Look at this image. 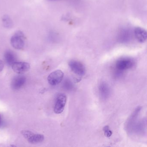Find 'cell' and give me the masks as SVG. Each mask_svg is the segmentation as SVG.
<instances>
[{
  "label": "cell",
  "instance_id": "obj_7",
  "mask_svg": "<svg viewBox=\"0 0 147 147\" xmlns=\"http://www.w3.org/2000/svg\"><path fill=\"white\" fill-rule=\"evenodd\" d=\"M13 71L18 74H22L27 72L30 69V65L26 62H16L12 65Z\"/></svg>",
  "mask_w": 147,
  "mask_h": 147
},
{
  "label": "cell",
  "instance_id": "obj_1",
  "mask_svg": "<svg viewBox=\"0 0 147 147\" xmlns=\"http://www.w3.org/2000/svg\"><path fill=\"white\" fill-rule=\"evenodd\" d=\"M142 107L138 106L134 111L131 115L129 117L125 124V129L129 134L133 133L134 127L137 122V118L141 111Z\"/></svg>",
  "mask_w": 147,
  "mask_h": 147
},
{
  "label": "cell",
  "instance_id": "obj_22",
  "mask_svg": "<svg viewBox=\"0 0 147 147\" xmlns=\"http://www.w3.org/2000/svg\"></svg>",
  "mask_w": 147,
  "mask_h": 147
},
{
  "label": "cell",
  "instance_id": "obj_20",
  "mask_svg": "<svg viewBox=\"0 0 147 147\" xmlns=\"http://www.w3.org/2000/svg\"><path fill=\"white\" fill-rule=\"evenodd\" d=\"M9 147H16V146H15V145H13V144H12V145H10V146H9Z\"/></svg>",
  "mask_w": 147,
  "mask_h": 147
},
{
  "label": "cell",
  "instance_id": "obj_11",
  "mask_svg": "<svg viewBox=\"0 0 147 147\" xmlns=\"http://www.w3.org/2000/svg\"><path fill=\"white\" fill-rule=\"evenodd\" d=\"M98 90L100 96L102 99L105 100L109 97L110 93V88L106 82H102L100 83Z\"/></svg>",
  "mask_w": 147,
  "mask_h": 147
},
{
  "label": "cell",
  "instance_id": "obj_15",
  "mask_svg": "<svg viewBox=\"0 0 147 147\" xmlns=\"http://www.w3.org/2000/svg\"><path fill=\"white\" fill-rule=\"evenodd\" d=\"M2 21L3 26L6 28H10L13 26V21L10 17L7 15H5L3 16Z\"/></svg>",
  "mask_w": 147,
  "mask_h": 147
},
{
  "label": "cell",
  "instance_id": "obj_5",
  "mask_svg": "<svg viewBox=\"0 0 147 147\" xmlns=\"http://www.w3.org/2000/svg\"><path fill=\"white\" fill-rule=\"evenodd\" d=\"M68 64L72 71L75 74L79 76H83L85 74V67L79 61L75 60H70Z\"/></svg>",
  "mask_w": 147,
  "mask_h": 147
},
{
  "label": "cell",
  "instance_id": "obj_2",
  "mask_svg": "<svg viewBox=\"0 0 147 147\" xmlns=\"http://www.w3.org/2000/svg\"><path fill=\"white\" fill-rule=\"evenodd\" d=\"M10 44L15 49H23L25 46V36L23 33L20 31L16 32L10 39Z\"/></svg>",
  "mask_w": 147,
  "mask_h": 147
},
{
  "label": "cell",
  "instance_id": "obj_17",
  "mask_svg": "<svg viewBox=\"0 0 147 147\" xmlns=\"http://www.w3.org/2000/svg\"><path fill=\"white\" fill-rule=\"evenodd\" d=\"M103 131L104 132V135L107 137H110L112 136V132L108 126H104L103 128Z\"/></svg>",
  "mask_w": 147,
  "mask_h": 147
},
{
  "label": "cell",
  "instance_id": "obj_8",
  "mask_svg": "<svg viewBox=\"0 0 147 147\" xmlns=\"http://www.w3.org/2000/svg\"><path fill=\"white\" fill-rule=\"evenodd\" d=\"M26 78L23 75H17L13 78L11 82V87L14 90L20 89L26 84Z\"/></svg>",
  "mask_w": 147,
  "mask_h": 147
},
{
  "label": "cell",
  "instance_id": "obj_19",
  "mask_svg": "<svg viewBox=\"0 0 147 147\" xmlns=\"http://www.w3.org/2000/svg\"><path fill=\"white\" fill-rule=\"evenodd\" d=\"M4 68V63L2 60H0V72L3 70Z\"/></svg>",
  "mask_w": 147,
  "mask_h": 147
},
{
  "label": "cell",
  "instance_id": "obj_3",
  "mask_svg": "<svg viewBox=\"0 0 147 147\" xmlns=\"http://www.w3.org/2000/svg\"><path fill=\"white\" fill-rule=\"evenodd\" d=\"M134 64V61L132 59L128 57L122 58L117 61L115 67L119 73L131 69L133 67Z\"/></svg>",
  "mask_w": 147,
  "mask_h": 147
},
{
  "label": "cell",
  "instance_id": "obj_10",
  "mask_svg": "<svg viewBox=\"0 0 147 147\" xmlns=\"http://www.w3.org/2000/svg\"><path fill=\"white\" fill-rule=\"evenodd\" d=\"M146 119L143 118L142 120L136 122L133 128V133L139 135H144L146 131Z\"/></svg>",
  "mask_w": 147,
  "mask_h": 147
},
{
  "label": "cell",
  "instance_id": "obj_9",
  "mask_svg": "<svg viewBox=\"0 0 147 147\" xmlns=\"http://www.w3.org/2000/svg\"><path fill=\"white\" fill-rule=\"evenodd\" d=\"M132 34L131 30L127 28H123L118 33V40L122 43H128L132 39Z\"/></svg>",
  "mask_w": 147,
  "mask_h": 147
},
{
  "label": "cell",
  "instance_id": "obj_6",
  "mask_svg": "<svg viewBox=\"0 0 147 147\" xmlns=\"http://www.w3.org/2000/svg\"><path fill=\"white\" fill-rule=\"evenodd\" d=\"M64 74L62 71L57 70L51 72L47 77L48 83L52 86L59 84L64 79Z\"/></svg>",
  "mask_w": 147,
  "mask_h": 147
},
{
  "label": "cell",
  "instance_id": "obj_18",
  "mask_svg": "<svg viewBox=\"0 0 147 147\" xmlns=\"http://www.w3.org/2000/svg\"><path fill=\"white\" fill-rule=\"evenodd\" d=\"M21 133L24 138H26L27 140L29 139L34 134L33 132L29 131V130H23V131H22Z\"/></svg>",
  "mask_w": 147,
  "mask_h": 147
},
{
  "label": "cell",
  "instance_id": "obj_14",
  "mask_svg": "<svg viewBox=\"0 0 147 147\" xmlns=\"http://www.w3.org/2000/svg\"><path fill=\"white\" fill-rule=\"evenodd\" d=\"M44 140V136L43 135L37 134H34L31 136L27 140L31 144H37L43 142Z\"/></svg>",
  "mask_w": 147,
  "mask_h": 147
},
{
  "label": "cell",
  "instance_id": "obj_16",
  "mask_svg": "<svg viewBox=\"0 0 147 147\" xmlns=\"http://www.w3.org/2000/svg\"><path fill=\"white\" fill-rule=\"evenodd\" d=\"M63 87L65 90L68 91L72 90L74 88L73 84L69 79H66L64 81Z\"/></svg>",
  "mask_w": 147,
  "mask_h": 147
},
{
  "label": "cell",
  "instance_id": "obj_12",
  "mask_svg": "<svg viewBox=\"0 0 147 147\" xmlns=\"http://www.w3.org/2000/svg\"><path fill=\"white\" fill-rule=\"evenodd\" d=\"M134 34L136 39L140 43H144L147 40V32L144 28L136 27L134 31Z\"/></svg>",
  "mask_w": 147,
  "mask_h": 147
},
{
  "label": "cell",
  "instance_id": "obj_4",
  "mask_svg": "<svg viewBox=\"0 0 147 147\" xmlns=\"http://www.w3.org/2000/svg\"><path fill=\"white\" fill-rule=\"evenodd\" d=\"M66 96L64 93H59L55 98L54 111L56 114L62 113L64 109L66 102Z\"/></svg>",
  "mask_w": 147,
  "mask_h": 147
},
{
  "label": "cell",
  "instance_id": "obj_21",
  "mask_svg": "<svg viewBox=\"0 0 147 147\" xmlns=\"http://www.w3.org/2000/svg\"><path fill=\"white\" fill-rule=\"evenodd\" d=\"M48 1H59V0H48Z\"/></svg>",
  "mask_w": 147,
  "mask_h": 147
},
{
  "label": "cell",
  "instance_id": "obj_13",
  "mask_svg": "<svg viewBox=\"0 0 147 147\" xmlns=\"http://www.w3.org/2000/svg\"><path fill=\"white\" fill-rule=\"evenodd\" d=\"M4 59L7 64L12 66L13 64L17 62V58L15 53L10 50H7L4 53Z\"/></svg>",
  "mask_w": 147,
  "mask_h": 147
}]
</instances>
